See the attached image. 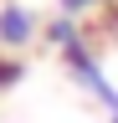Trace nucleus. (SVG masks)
<instances>
[{
    "mask_svg": "<svg viewBox=\"0 0 118 123\" xmlns=\"http://www.w3.org/2000/svg\"><path fill=\"white\" fill-rule=\"evenodd\" d=\"M56 51H62V67H67V77L77 82L87 98H98L108 113H118V87L103 77V62H98V51H93V41H87V31H82V21H72V15H56V21L41 31Z\"/></svg>",
    "mask_w": 118,
    "mask_h": 123,
    "instance_id": "1",
    "label": "nucleus"
},
{
    "mask_svg": "<svg viewBox=\"0 0 118 123\" xmlns=\"http://www.w3.org/2000/svg\"><path fill=\"white\" fill-rule=\"evenodd\" d=\"M41 31H46V26H41V15L31 5H21V0H5V5H0V46H5V51L31 46Z\"/></svg>",
    "mask_w": 118,
    "mask_h": 123,
    "instance_id": "2",
    "label": "nucleus"
},
{
    "mask_svg": "<svg viewBox=\"0 0 118 123\" xmlns=\"http://www.w3.org/2000/svg\"><path fill=\"white\" fill-rule=\"evenodd\" d=\"M98 5H108V0H56V10L72 15V21H82V15H87V10H98Z\"/></svg>",
    "mask_w": 118,
    "mask_h": 123,
    "instance_id": "3",
    "label": "nucleus"
},
{
    "mask_svg": "<svg viewBox=\"0 0 118 123\" xmlns=\"http://www.w3.org/2000/svg\"><path fill=\"white\" fill-rule=\"evenodd\" d=\"M16 82H21V62L0 56V92H5V87H16Z\"/></svg>",
    "mask_w": 118,
    "mask_h": 123,
    "instance_id": "4",
    "label": "nucleus"
},
{
    "mask_svg": "<svg viewBox=\"0 0 118 123\" xmlns=\"http://www.w3.org/2000/svg\"><path fill=\"white\" fill-rule=\"evenodd\" d=\"M108 123H118V113H108Z\"/></svg>",
    "mask_w": 118,
    "mask_h": 123,
    "instance_id": "5",
    "label": "nucleus"
}]
</instances>
